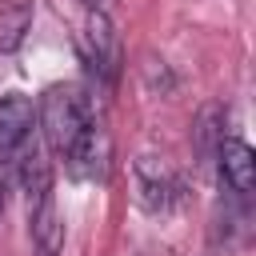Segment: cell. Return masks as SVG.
I'll return each mask as SVG.
<instances>
[{
    "label": "cell",
    "mask_w": 256,
    "mask_h": 256,
    "mask_svg": "<svg viewBox=\"0 0 256 256\" xmlns=\"http://www.w3.org/2000/svg\"><path fill=\"white\" fill-rule=\"evenodd\" d=\"M36 136V104L20 92L0 96V160H12Z\"/></svg>",
    "instance_id": "obj_4"
},
{
    "label": "cell",
    "mask_w": 256,
    "mask_h": 256,
    "mask_svg": "<svg viewBox=\"0 0 256 256\" xmlns=\"http://www.w3.org/2000/svg\"><path fill=\"white\" fill-rule=\"evenodd\" d=\"M216 172H220V180L228 184V192L236 200H248L252 188H256V152H252V144L240 140V136H224V144L216 152Z\"/></svg>",
    "instance_id": "obj_5"
},
{
    "label": "cell",
    "mask_w": 256,
    "mask_h": 256,
    "mask_svg": "<svg viewBox=\"0 0 256 256\" xmlns=\"http://www.w3.org/2000/svg\"><path fill=\"white\" fill-rule=\"evenodd\" d=\"M80 4H84V8H96V4H100V0H80Z\"/></svg>",
    "instance_id": "obj_11"
},
{
    "label": "cell",
    "mask_w": 256,
    "mask_h": 256,
    "mask_svg": "<svg viewBox=\"0 0 256 256\" xmlns=\"http://www.w3.org/2000/svg\"><path fill=\"white\" fill-rule=\"evenodd\" d=\"M8 184H12V160H0V216L8 204Z\"/></svg>",
    "instance_id": "obj_10"
},
{
    "label": "cell",
    "mask_w": 256,
    "mask_h": 256,
    "mask_svg": "<svg viewBox=\"0 0 256 256\" xmlns=\"http://www.w3.org/2000/svg\"><path fill=\"white\" fill-rule=\"evenodd\" d=\"M32 28V0H4L0 4V56H12Z\"/></svg>",
    "instance_id": "obj_9"
},
{
    "label": "cell",
    "mask_w": 256,
    "mask_h": 256,
    "mask_svg": "<svg viewBox=\"0 0 256 256\" xmlns=\"http://www.w3.org/2000/svg\"><path fill=\"white\" fill-rule=\"evenodd\" d=\"M224 120H228V112H224V104H216V100L196 112V120H192V140H196L200 164H216V152H220V144H224Z\"/></svg>",
    "instance_id": "obj_8"
},
{
    "label": "cell",
    "mask_w": 256,
    "mask_h": 256,
    "mask_svg": "<svg viewBox=\"0 0 256 256\" xmlns=\"http://www.w3.org/2000/svg\"><path fill=\"white\" fill-rule=\"evenodd\" d=\"M64 168H68L72 180H108V168H112V144H108V136H104L100 124H92V128L80 136V144L64 156Z\"/></svg>",
    "instance_id": "obj_7"
},
{
    "label": "cell",
    "mask_w": 256,
    "mask_h": 256,
    "mask_svg": "<svg viewBox=\"0 0 256 256\" xmlns=\"http://www.w3.org/2000/svg\"><path fill=\"white\" fill-rule=\"evenodd\" d=\"M80 60L88 68V76L100 84V88H112L120 80V64H124V52H120V36H116V24L100 12V8H88L84 24H80Z\"/></svg>",
    "instance_id": "obj_2"
},
{
    "label": "cell",
    "mask_w": 256,
    "mask_h": 256,
    "mask_svg": "<svg viewBox=\"0 0 256 256\" xmlns=\"http://www.w3.org/2000/svg\"><path fill=\"white\" fill-rule=\"evenodd\" d=\"M132 180H136V204L144 208V212H168L180 196H184V184H180V176L164 164V160H156V156H140L136 164H132Z\"/></svg>",
    "instance_id": "obj_3"
},
{
    "label": "cell",
    "mask_w": 256,
    "mask_h": 256,
    "mask_svg": "<svg viewBox=\"0 0 256 256\" xmlns=\"http://www.w3.org/2000/svg\"><path fill=\"white\" fill-rule=\"evenodd\" d=\"M92 124H96V120H92L88 100H84V92H80L76 84H52V88H44V96H40V104H36V128L44 132L48 148H52L60 160L80 144V136H84Z\"/></svg>",
    "instance_id": "obj_1"
},
{
    "label": "cell",
    "mask_w": 256,
    "mask_h": 256,
    "mask_svg": "<svg viewBox=\"0 0 256 256\" xmlns=\"http://www.w3.org/2000/svg\"><path fill=\"white\" fill-rule=\"evenodd\" d=\"M28 204V232L36 244V256H60L64 248V224H60V208H56V192H32L24 196Z\"/></svg>",
    "instance_id": "obj_6"
}]
</instances>
